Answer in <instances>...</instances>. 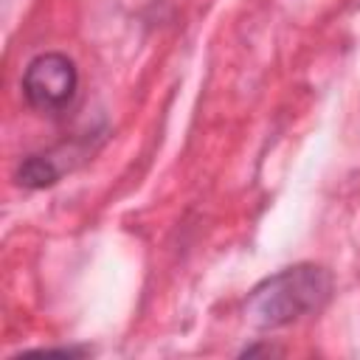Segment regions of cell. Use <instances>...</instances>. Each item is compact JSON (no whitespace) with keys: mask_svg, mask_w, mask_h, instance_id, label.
<instances>
[{"mask_svg":"<svg viewBox=\"0 0 360 360\" xmlns=\"http://www.w3.org/2000/svg\"><path fill=\"white\" fill-rule=\"evenodd\" d=\"M332 276L318 264H292L262 278L245 301V321L253 329H278L326 307Z\"/></svg>","mask_w":360,"mask_h":360,"instance_id":"cell-1","label":"cell"},{"mask_svg":"<svg viewBox=\"0 0 360 360\" xmlns=\"http://www.w3.org/2000/svg\"><path fill=\"white\" fill-rule=\"evenodd\" d=\"M79 87V70L73 65V59H68L65 53H39L28 62L25 73H22V96L25 101L39 110V112H62Z\"/></svg>","mask_w":360,"mask_h":360,"instance_id":"cell-2","label":"cell"},{"mask_svg":"<svg viewBox=\"0 0 360 360\" xmlns=\"http://www.w3.org/2000/svg\"><path fill=\"white\" fill-rule=\"evenodd\" d=\"M84 158H87V146L82 141L62 143L56 149L22 158L17 172H14V180L22 188H48V186L59 183V177L65 172H70L76 163H82Z\"/></svg>","mask_w":360,"mask_h":360,"instance_id":"cell-3","label":"cell"}]
</instances>
